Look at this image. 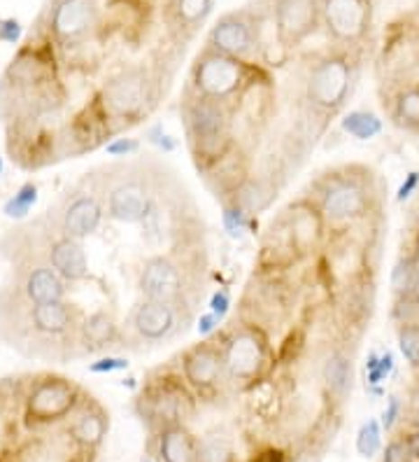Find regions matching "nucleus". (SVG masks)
Instances as JSON below:
<instances>
[{"instance_id":"obj_33","label":"nucleus","mask_w":419,"mask_h":462,"mask_svg":"<svg viewBox=\"0 0 419 462\" xmlns=\"http://www.w3.org/2000/svg\"><path fill=\"white\" fill-rule=\"evenodd\" d=\"M213 10V0H173V17L182 29H196Z\"/></svg>"},{"instance_id":"obj_25","label":"nucleus","mask_w":419,"mask_h":462,"mask_svg":"<svg viewBox=\"0 0 419 462\" xmlns=\"http://www.w3.org/2000/svg\"><path fill=\"white\" fill-rule=\"evenodd\" d=\"M322 381H324L326 393L335 404H342L352 395L354 385V362L352 356H347L342 348H335L322 366Z\"/></svg>"},{"instance_id":"obj_50","label":"nucleus","mask_w":419,"mask_h":462,"mask_svg":"<svg viewBox=\"0 0 419 462\" xmlns=\"http://www.w3.org/2000/svg\"><path fill=\"white\" fill-rule=\"evenodd\" d=\"M0 178H3V157H0Z\"/></svg>"},{"instance_id":"obj_43","label":"nucleus","mask_w":419,"mask_h":462,"mask_svg":"<svg viewBox=\"0 0 419 462\" xmlns=\"http://www.w3.org/2000/svg\"><path fill=\"white\" fill-rule=\"evenodd\" d=\"M231 306H233V299H231L229 290H214L210 297V313L223 320L231 313Z\"/></svg>"},{"instance_id":"obj_7","label":"nucleus","mask_w":419,"mask_h":462,"mask_svg":"<svg viewBox=\"0 0 419 462\" xmlns=\"http://www.w3.org/2000/svg\"><path fill=\"white\" fill-rule=\"evenodd\" d=\"M251 73H254V68L247 61L226 57L222 51L205 47L191 68L189 91L222 103V106H229L233 110L242 91L251 82Z\"/></svg>"},{"instance_id":"obj_51","label":"nucleus","mask_w":419,"mask_h":462,"mask_svg":"<svg viewBox=\"0 0 419 462\" xmlns=\"http://www.w3.org/2000/svg\"><path fill=\"white\" fill-rule=\"evenodd\" d=\"M142 462H151V460H142Z\"/></svg>"},{"instance_id":"obj_34","label":"nucleus","mask_w":419,"mask_h":462,"mask_svg":"<svg viewBox=\"0 0 419 462\" xmlns=\"http://www.w3.org/2000/svg\"><path fill=\"white\" fill-rule=\"evenodd\" d=\"M222 222L223 231L231 238H242L251 226V215L245 213L235 201H222Z\"/></svg>"},{"instance_id":"obj_26","label":"nucleus","mask_w":419,"mask_h":462,"mask_svg":"<svg viewBox=\"0 0 419 462\" xmlns=\"http://www.w3.org/2000/svg\"><path fill=\"white\" fill-rule=\"evenodd\" d=\"M157 453L161 462H198V441L185 425H173L157 434Z\"/></svg>"},{"instance_id":"obj_9","label":"nucleus","mask_w":419,"mask_h":462,"mask_svg":"<svg viewBox=\"0 0 419 462\" xmlns=\"http://www.w3.org/2000/svg\"><path fill=\"white\" fill-rule=\"evenodd\" d=\"M357 85V68L345 54L319 59L305 79V103L310 113L333 117L345 107Z\"/></svg>"},{"instance_id":"obj_1","label":"nucleus","mask_w":419,"mask_h":462,"mask_svg":"<svg viewBox=\"0 0 419 462\" xmlns=\"http://www.w3.org/2000/svg\"><path fill=\"white\" fill-rule=\"evenodd\" d=\"M84 316L87 313L68 299L33 306L12 285H0V341L23 357L45 362L82 360L79 325Z\"/></svg>"},{"instance_id":"obj_44","label":"nucleus","mask_w":419,"mask_h":462,"mask_svg":"<svg viewBox=\"0 0 419 462\" xmlns=\"http://www.w3.org/2000/svg\"><path fill=\"white\" fill-rule=\"evenodd\" d=\"M401 413H403V402L398 400L396 395H391L389 402H387V409L382 411V420H380L382 430H387V432H389V430H394V425L398 423Z\"/></svg>"},{"instance_id":"obj_24","label":"nucleus","mask_w":419,"mask_h":462,"mask_svg":"<svg viewBox=\"0 0 419 462\" xmlns=\"http://www.w3.org/2000/svg\"><path fill=\"white\" fill-rule=\"evenodd\" d=\"M107 428H110L107 413L89 397L73 411V420L68 425V437H70L73 444L91 451V448L103 444Z\"/></svg>"},{"instance_id":"obj_5","label":"nucleus","mask_w":419,"mask_h":462,"mask_svg":"<svg viewBox=\"0 0 419 462\" xmlns=\"http://www.w3.org/2000/svg\"><path fill=\"white\" fill-rule=\"evenodd\" d=\"M94 101L112 134H117L123 126L138 125L157 106V82L145 66L126 68L107 79Z\"/></svg>"},{"instance_id":"obj_4","label":"nucleus","mask_w":419,"mask_h":462,"mask_svg":"<svg viewBox=\"0 0 419 462\" xmlns=\"http://www.w3.org/2000/svg\"><path fill=\"white\" fill-rule=\"evenodd\" d=\"M179 113H182L187 145L191 150L196 169L203 173L235 145L233 110L187 89Z\"/></svg>"},{"instance_id":"obj_16","label":"nucleus","mask_w":419,"mask_h":462,"mask_svg":"<svg viewBox=\"0 0 419 462\" xmlns=\"http://www.w3.org/2000/svg\"><path fill=\"white\" fill-rule=\"evenodd\" d=\"M207 47L226 57L250 61L259 51L257 22L247 12H231L214 23L207 35Z\"/></svg>"},{"instance_id":"obj_29","label":"nucleus","mask_w":419,"mask_h":462,"mask_svg":"<svg viewBox=\"0 0 419 462\" xmlns=\"http://www.w3.org/2000/svg\"><path fill=\"white\" fill-rule=\"evenodd\" d=\"M391 117L401 129L419 131V85L398 91L391 101Z\"/></svg>"},{"instance_id":"obj_40","label":"nucleus","mask_w":419,"mask_h":462,"mask_svg":"<svg viewBox=\"0 0 419 462\" xmlns=\"http://www.w3.org/2000/svg\"><path fill=\"white\" fill-rule=\"evenodd\" d=\"M145 138H147V143H150V145H154V147H159V150H161V152H175V150H178V138H173V135L168 134L166 129H163V125H154V126H150V129L145 131Z\"/></svg>"},{"instance_id":"obj_13","label":"nucleus","mask_w":419,"mask_h":462,"mask_svg":"<svg viewBox=\"0 0 419 462\" xmlns=\"http://www.w3.org/2000/svg\"><path fill=\"white\" fill-rule=\"evenodd\" d=\"M138 411L142 420L157 428L159 432L173 425H185L194 413V397L189 385L179 378L163 376L142 390L138 400Z\"/></svg>"},{"instance_id":"obj_28","label":"nucleus","mask_w":419,"mask_h":462,"mask_svg":"<svg viewBox=\"0 0 419 462\" xmlns=\"http://www.w3.org/2000/svg\"><path fill=\"white\" fill-rule=\"evenodd\" d=\"M275 197H278V189L266 178H250L229 201H235L245 213L254 217V215L269 208Z\"/></svg>"},{"instance_id":"obj_18","label":"nucleus","mask_w":419,"mask_h":462,"mask_svg":"<svg viewBox=\"0 0 419 462\" xmlns=\"http://www.w3.org/2000/svg\"><path fill=\"white\" fill-rule=\"evenodd\" d=\"M273 22L285 47H298L322 22V0H275Z\"/></svg>"},{"instance_id":"obj_10","label":"nucleus","mask_w":419,"mask_h":462,"mask_svg":"<svg viewBox=\"0 0 419 462\" xmlns=\"http://www.w3.org/2000/svg\"><path fill=\"white\" fill-rule=\"evenodd\" d=\"M194 322V306L189 301L179 304H166V301H151V299H140L131 309L129 320H126V341H138V344H168L189 329Z\"/></svg>"},{"instance_id":"obj_3","label":"nucleus","mask_w":419,"mask_h":462,"mask_svg":"<svg viewBox=\"0 0 419 462\" xmlns=\"http://www.w3.org/2000/svg\"><path fill=\"white\" fill-rule=\"evenodd\" d=\"M154 171L145 164H110L91 171V178L101 189L105 215L123 225H140L145 220L154 194L161 182L154 180Z\"/></svg>"},{"instance_id":"obj_47","label":"nucleus","mask_w":419,"mask_h":462,"mask_svg":"<svg viewBox=\"0 0 419 462\" xmlns=\"http://www.w3.org/2000/svg\"><path fill=\"white\" fill-rule=\"evenodd\" d=\"M19 35H22V26H19L17 19H3V22H0V40H3V42L14 45L19 40Z\"/></svg>"},{"instance_id":"obj_2","label":"nucleus","mask_w":419,"mask_h":462,"mask_svg":"<svg viewBox=\"0 0 419 462\" xmlns=\"http://www.w3.org/2000/svg\"><path fill=\"white\" fill-rule=\"evenodd\" d=\"M0 254L7 262H47L66 282H79L89 276V260L82 241L61 234L47 213L33 222H22L7 229L0 238Z\"/></svg>"},{"instance_id":"obj_31","label":"nucleus","mask_w":419,"mask_h":462,"mask_svg":"<svg viewBox=\"0 0 419 462\" xmlns=\"http://www.w3.org/2000/svg\"><path fill=\"white\" fill-rule=\"evenodd\" d=\"M394 369H396V357H394L391 350H385V353L373 350V353H370L369 360H366V388L370 390V395H382L380 383L391 376Z\"/></svg>"},{"instance_id":"obj_19","label":"nucleus","mask_w":419,"mask_h":462,"mask_svg":"<svg viewBox=\"0 0 419 462\" xmlns=\"http://www.w3.org/2000/svg\"><path fill=\"white\" fill-rule=\"evenodd\" d=\"M182 378L196 393H213L226 381L222 346L217 341H201L182 353Z\"/></svg>"},{"instance_id":"obj_17","label":"nucleus","mask_w":419,"mask_h":462,"mask_svg":"<svg viewBox=\"0 0 419 462\" xmlns=\"http://www.w3.org/2000/svg\"><path fill=\"white\" fill-rule=\"evenodd\" d=\"M370 0H322V23L338 42L354 45L370 29Z\"/></svg>"},{"instance_id":"obj_41","label":"nucleus","mask_w":419,"mask_h":462,"mask_svg":"<svg viewBox=\"0 0 419 462\" xmlns=\"http://www.w3.org/2000/svg\"><path fill=\"white\" fill-rule=\"evenodd\" d=\"M140 141L135 138H114V141L105 143V152L114 159H126L138 154Z\"/></svg>"},{"instance_id":"obj_36","label":"nucleus","mask_w":419,"mask_h":462,"mask_svg":"<svg viewBox=\"0 0 419 462\" xmlns=\"http://www.w3.org/2000/svg\"><path fill=\"white\" fill-rule=\"evenodd\" d=\"M382 423L380 420H375V418H370V420H366V423L359 428L357 432V451L361 457H375L378 453H380L382 448Z\"/></svg>"},{"instance_id":"obj_39","label":"nucleus","mask_w":419,"mask_h":462,"mask_svg":"<svg viewBox=\"0 0 419 462\" xmlns=\"http://www.w3.org/2000/svg\"><path fill=\"white\" fill-rule=\"evenodd\" d=\"M413 460H414V453L408 437L391 439L385 448V456H382V462H413Z\"/></svg>"},{"instance_id":"obj_11","label":"nucleus","mask_w":419,"mask_h":462,"mask_svg":"<svg viewBox=\"0 0 419 462\" xmlns=\"http://www.w3.org/2000/svg\"><path fill=\"white\" fill-rule=\"evenodd\" d=\"M223 369L226 381L241 385H257L261 376L270 369L269 337L259 325H241L238 329L223 334L222 338Z\"/></svg>"},{"instance_id":"obj_46","label":"nucleus","mask_w":419,"mask_h":462,"mask_svg":"<svg viewBox=\"0 0 419 462\" xmlns=\"http://www.w3.org/2000/svg\"><path fill=\"white\" fill-rule=\"evenodd\" d=\"M419 189V171H410L408 175H405V180L401 182V187H398V192H396V201L403 203V201H408L410 197H413L414 192Z\"/></svg>"},{"instance_id":"obj_45","label":"nucleus","mask_w":419,"mask_h":462,"mask_svg":"<svg viewBox=\"0 0 419 462\" xmlns=\"http://www.w3.org/2000/svg\"><path fill=\"white\" fill-rule=\"evenodd\" d=\"M219 325H222V320H219L214 313H210V310H207V313H201V318L196 320V329H198V334L205 338L214 337L219 329Z\"/></svg>"},{"instance_id":"obj_49","label":"nucleus","mask_w":419,"mask_h":462,"mask_svg":"<svg viewBox=\"0 0 419 462\" xmlns=\"http://www.w3.org/2000/svg\"><path fill=\"white\" fill-rule=\"evenodd\" d=\"M414 226H417L414 231H417V241H419V208H417V217H414Z\"/></svg>"},{"instance_id":"obj_22","label":"nucleus","mask_w":419,"mask_h":462,"mask_svg":"<svg viewBox=\"0 0 419 462\" xmlns=\"http://www.w3.org/2000/svg\"><path fill=\"white\" fill-rule=\"evenodd\" d=\"M129 348L126 332L119 328L117 320L107 310H94L89 316H84L79 325V350L82 357L98 356V353H119Z\"/></svg>"},{"instance_id":"obj_48","label":"nucleus","mask_w":419,"mask_h":462,"mask_svg":"<svg viewBox=\"0 0 419 462\" xmlns=\"http://www.w3.org/2000/svg\"><path fill=\"white\" fill-rule=\"evenodd\" d=\"M251 462H287V456L279 448H266V451L251 457Z\"/></svg>"},{"instance_id":"obj_37","label":"nucleus","mask_w":419,"mask_h":462,"mask_svg":"<svg viewBox=\"0 0 419 462\" xmlns=\"http://www.w3.org/2000/svg\"><path fill=\"white\" fill-rule=\"evenodd\" d=\"M231 448L223 437H207L198 441V462H229Z\"/></svg>"},{"instance_id":"obj_35","label":"nucleus","mask_w":419,"mask_h":462,"mask_svg":"<svg viewBox=\"0 0 419 462\" xmlns=\"http://www.w3.org/2000/svg\"><path fill=\"white\" fill-rule=\"evenodd\" d=\"M398 350H401L403 360L408 362L410 369H419V322H408V325H398L396 329Z\"/></svg>"},{"instance_id":"obj_23","label":"nucleus","mask_w":419,"mask_h":462,"mask_svg":"<svg viewBox=\"0 0 419 462\" xmlns=\"http://www.w3.org/2000/svg\"><path fill=\"white\" fill-rule=\"evenodd\" d=\"M203 175H205L207 187L213 189L214 197L222 199V201H229L250 180V164H247L245 154L233 145L219 162H214L210 169L203 171Z\"/></svg>"},{"instance_id":"obj_14","label":"nucleus","mask_w":419,"mask_h":462,"mask_svg":"<svg viewBox=\"0 0 419 462\" xmlns=\"http://www.w3.org/2000/svg\"><path fill=\"white\" fill-rule=\"evenodd\" d=\"M26 416L33 423H54L63 420L66 416L82 404V390L63 376L42 374L31 381L26 390Z\"/></svg>"},{"instance_id":"obj_30","label":"nucleus","mask_w":419,"mask_h":462,"mask_svg":"<svg viewBox=\"0 0 419 462\" xmlns=\"http://www.w3.org/2000/svg\"><path fill=\"white\" fill-rule=\"evenodd\" d=\"M341 129L357 141H373L382 134V119L370 110H350L341 119Z\"/></svg>"},{"instance_id":"obj_38","label":"nucleus","mask_w":419,"mask_h":462,"mask_svg":"<svg viewBox=\"0 0 419 462\" xmlns=\"http://www.w3.org/2000/svg\"><path fill=\"white\" fill-rule=\"evenodd\" d=\"M391 318L396 320V325L419 322V294H405V297H396V301H394V309H391Z\"/></svg>"},{"instance_id":"obj_15","label":"nucleus","mask_w":419,"mask_h":462,"mask_svg":"<svg viewBox=\"0 0 419 462\" xmlns=\"http://www.w3.org/2000/svg\"><path fill=\"white\" fill-rule=\"evenodd\" d=\"M5 282L33 306L56 304V301H66L68 297V282L47 262L40 260L10 262Z\"/></svg>"},{"instance_id":"obj_8","label":"nucleus","mask_w":419,"mask_h":462,"mask_svg":"<svg viewBox=\"0 0 419 462\" xmlns=\"http://www.w3.org/2000/svg\"><path fill=\"white\" fill-rule=\"evenodd\" d=\"M47 217L66 236L77 238V241L94 236L105 220V203L91 173L79 178L66 192H61V197L47 208Z\"/></svg>"},{"instance_id":"obj_42","label":"nucleus","mask_w":419,"mask_h":462,"mask_svg":"<svg viewBox=\"0 0 419 462\" xmlns=\"http://www.w3.org/2000/svg\"><path fill=\"white\" fill-rule=\"evenodd\" d=\"M123 369H129V360L119 356H110V353H107L105 357H101V360H96L89 365L91 374H114L123 372Z\"/></svg>"},{"instance_id":"obj_12","label":"nucleus","mask_w":419,"mask_h":462,"mask_svg":"<svg viewBox=\"0 0 419 462\" xmlns=\"http://www.w3.org/2000/svg\"><path fill=\"white\" fill-rule=\"evenodd\" d=\"M191 285H194V269L187 254H151L140 269L138 290L142 299L166 301V304H191Z\"/></svg>"},{"instance_id":"obj_27","label":"nucleus","mask_w":419,"mask_h":462,"mask_svg":"<svg viewBox=\"0 0 419 462\" xmlns=\"http://www.w3.org/2000/svg\"><path fill=\"white\" fill-rule=\"evenodd\" d=\"M389 282L394 297L419 294V241H414L413 248L398 254L396 264L391 269Z\"/></svg>"},{"instance_id":"obj_20","label":"nucleus","mask_w":419,"mask_h":462,"mask_svg":"<svg viewBox=\"0 0 419 462\" xmlns=\"http://www.w3.org/2000/svg\"><path fill=\"white\" fill-rule=\"evenodd\" d=\"M50 33L63 47L82 42L96 26L94 0H56L50 10Z\"/></svg>"},{"instance_id":"obj_6","label":"nucleus","mask_w":419,"mask_h":462,"mask_svg":"<svg viewBox=\"0 0 419 462\" xmlns=\"http://www.w3.org/2000/svg\"><path fill=\"white\" fill-rule=\"evenodd\" d=\"M352 169L331 171L314 182V206L324 215L326 225H347V222L363 220L373 208V187L370 173L361 171L357 175Z\"/></svg>"},{"instance_id":"obj_21","label":"nucleus","mask_w":419,"mask_h":462,"mask_svg":"<svg viewBox=\"0 0 419 462\" xmlns=\"http://www.w3.org/2000/svg\"><path fill=\"white\" fill-rule=\"evenodd\" d=\"M282 220H285L287 231H289L291 248H294L298 260L313 254L324 241L326 220L314 206V201L301 199V201L291 203L285 215H282Z\"/></svg>"},{"instance_id":"obj_32","label":"nucleus","mask_w":419,"mask_h":462,"mask_svg":"<svg viewBox=\"0 0 419 462\" xmlns=\"http://www.w3.org/2000/svg\"><path fill=\"white\" fill-rule=\"evenodd\" d=\"M38 197H40L38 185H35L33 180L23 182L17 192L12 194V197L3 203V213H5V217H10V220L23 222L28 215H31V210L35 208Z\"/></svg>"}]
</instances>
